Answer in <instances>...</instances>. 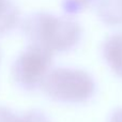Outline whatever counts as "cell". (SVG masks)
<instances>
[{
    "label": "cell",
    "mask_w": 122,
    "mask_h": 122,
    "mask_svg": "<svg viewBox=\"0 0 122 122\" xmlns=\"http://www.w3.org/2000/svg\"><path fill=\"white\" fill-rule=\"evenodd\" d=\"M51 91L61 100L82 102L93 94L94 81L85 71L77 69H60L49 79Z\"/></svg>",
    "instance_id": "obj_1"
},
{
    "label": "cell",
    "mask_w": 122,
    "mask_h": 122,
    "mask_svg": "<svg viewBox=\"0 0 122 122\" xmlns=\"http://www.w3.org/2000/svg\"><path fill=\"white\" fill-rule=\"evenodd\" d=\"M103 55L110 69L122 77V33L114 34L105 41Z\"/></svg>",
    "instance_id": "obj_2"
},
{
    "label": "cell",
    "mask_w": 122,
    "mask_h": 122,
    "mask_svg": "<svg viewBox=\"0 0 122 122\" xmlns=\"http://www.w3.org/2000/svg\"><path fill=\"white\" fill-rule=\"evenodd\" d=\"M97 12L105 23H122V0H100Z\"/></svg>",
    "instance_id": "obj_3"
},
{
    "label": "cell",
    "mask_w": 122,
    "mask_h": 122,
    "mask_svg": "<svg viewBox=\"0 0 122 122\" xmlns=\"http://www.w3.org/2000/svg\"><path fill=\"white\" fill-rule=\"evenodd\" d=\"M90 0H66V8L71 12H78L88 4Z\"/></svg>",
    "instance_id": "obj_4"
},
{
    "label": "cell",
    "mask_w": 122,
    "mask_h": 122,
    "mask_svg": "<svg viewBox=\"0 0 122 122\" xmlns=\"http://www.w3.org/2000/svg\"><path fill=\"white\" fill-rule=\"evenodd\" d=\"M112 122H122V110H118L112 116Z\"/></svg>",
    "instance_id": "obj_5"
}]
</instances>
